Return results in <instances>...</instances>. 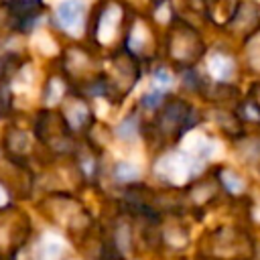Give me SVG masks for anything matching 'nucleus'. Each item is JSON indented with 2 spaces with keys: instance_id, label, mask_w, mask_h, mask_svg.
<instances>
[{
  "instance_id": "obj_1",
  "label": "nucleus",
  "mask_w": 260,
  "mask_h": 260,
  "mask_svg": "<svg viewBox=\"0 0 260 260\" xmlns=\"http://www.w3.org/2000/svg\"><path fill=\"white\" fill-rule=\"evenodd\" d=\"M213 32L203 24H197L185 16H177L162 28L160 37V59H165L171 67L187 69L201 65Z\"/></svg>"
},
{
  "instance_id": "obj_2",
  "label": "nucleus",
  "mask_w": 260,
  "mask_h": 260,
  "mask_svg": "<svg viewBox=\"0 0 260 260\" xmlns=\"http://www.w3.org/2000/svg\"><path fill=\"white\" fill-rule=\"evenodd\" d=\"M130 0H91L85 41L104 55L122 47L126 26L134 14Z\"/></svg>"
},
{
  "instance_id": "obj_3",
  "label": "nucleus",
  "mask_w": 260,
  "mask_h": 260,
  "mask_svg": "<svg viewBox=\"0 0 260 260\" xmlns=\"http://www.w3.org/2000/svg\"><path fill=\"white\" fill-rule=\"evenodd\" d=\"M87 0H57L51 4L47 28L59 41H79L85 39L87 16H89Z\"/></svg>"
},
{
  "instance_id": "obj_4",
  "label": "nucleus",
  "mask_w": 260,
  "mask_h": 260,
  "mask_svg": "<svg viewBox=\"0 0 260 260\" xmlns=\"http://www.w3.org/2000/svg\"><path fill=\"white\" fill-rule=\"evenodd\" d=\"M217 35L225 37L238 47L260 37V0H236Z\"/></svg>"
},
{
  "instance_id": "obj_5",
  "label": "nucleus",
  "mask_w": 260,
  "mask_h": 260,
  "mask_svg": "<svg viewBox=\"0 0 260 260\" xmlns=\"http://www.w3.org/2000/svg\"><path fill=\"white\" fill-rule=\"evenodd\" d=\"M246 98H250L252 104H254V106L258 108V112H260V77H256V79L250 81V87H248V91H246Z\"/></svg>"
},
{
  "instance_id": "obj_6",
  "label": "nucleus",
  "mask_w": 260,
  "mask_h": 260,
  "mask_svg": "<svg viewBox=\"0 0 260 260\" xmlns=\"http://www.w3.org/2000/svg\"><path fill=\"white\" fill-rule=\"evenodd\" d=\"M8 2H10V0H0V6H6Z\"/></svg>"
}]
</instances>
